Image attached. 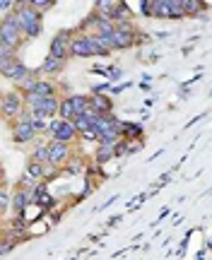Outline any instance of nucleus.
<instances>
[{"label":"nucleus","mask_w":212,"mask_h":260,"mask_svg":"<svg viewBox=\"0 0 212 260\" xmlns=\"http://www.w3.org/2000/svg\"><path fill=\"white\" fill-rule=\"evenodd\" d=\"M15 22L19 24V29L27 34V37H37L41 31V22L37 17V10L34 8H19L15 15Z\"/></svg>","instance_id":"nucleus-1"},{"label":"nucleus","mask_w":212,"mask_h":260,"mask_svg":"<svg viewBox=\"0 0 212 260\" xmlns=\"http://www.w3.org/2000/svg\"><path fill=\"white\" fill-rule=\"evenodd\" d=\"M70 51L75 56H94V53H104L106 46L102 44V39L97 37H82V39H75L70 41Z\"/></svg>","instance_id":"nucleus-2"},{"label":"nucleus","mask_w":212,"mask_h":260,"mask_svg":"<svg viewBox=\"0 0 212 260\" xmlns=\"http://www.w3.org/2000/svg\"><path fill=\"white\" fill-rule=\"evenodd\" d=\"M0 37H3V51L15 48L19 44V24L15 22V19H5V22H3Z\"/></svg>","instance_id":"nucleus-3"},{"label":"nucleus","mask_w":212,"mask_h":260,"mask_svg":"<svg viewBox=\"0 0 212 260\" xmlns=\"http://www.w3.org/2000/svg\"><path fill=\"white\" fill-rule=\"evenodd\" d=\"M29 106H32L34 116L39 118V116H46V113H55L58 102L53 96H29Z\"/></svg>","instance_id":"nucleus-4"},{"label":"nucleus","mask_w":212,"mask_h":260,"mask_svg":"<svg viewBox=\"0 0 212 260\" xmlns=\"http://www.w3.org/2000/svg\"><path fill=\"white\" fill-rule=\"evenodd\" d=\"M94 130L99 133V138H102L104 142H111V145H113V140H116V135H118V123L109 121L106 116H99V121H97Z\"/></svg>","instance_id":"nucleus-5"},{"label":"nucleus","mask_w":212,"mask_h":260,"mask_svg":"<svg viewBox=\"0 0 212 260\" xmlns=\"http://www.w3.org/2000/svg\"><path fill=\"white\" fill-rule=\"evenodd\" d=\"M89 109V104H87V99L84 96H73V99H68V102L60 106V113H63L65 118H77L80 113H84Z\"/></svg>","instance_id":"nucleus-6"},{"label":"nucleus","mask_w":212,"mask_h":260,"mask_svg":"<svg viewBox=\"0 0 212 260\" xmlns=\"http://www.w3.org/2000/svg\"><path fill=\"white\" fill-rule=\"evenodd\" d=\"M34 133H37V125H34V118H22L17 123V130H15V140L17 142H29V140L34 138Z\"/></svg>","instance_id":"nucleus-7"},{"label":"nucleus","mask_w":212,"mask_h":260,"mask_svg":"<svg viewBox=\"0 0 212 260\" xmlns=\"http://www.w3.org/2000/svg\"><path fill=\"white\" fill-rule=\"evenodd\" d=\"M51 130H53V135H55V142H65V140H70L75 135V123H53L51 125Z\"/></svg>","instance_id":"nucleus-8"},{"label":"nucleus","mask_w":212,"mask_h":260,"mask_svg":"<svg viewBox=\"0 0 212 260\" xmlns=\"http://www.w3.org/2000/svg\"><path fill=\"white\" fill-rule=\"evenodd\" d=\"M65 46H68V31H60V34L53 39V44H51V56L58 58V60H63L65 58Z\"/></svg>","instance_id":"nucleus-9"},{"label":"nucleus","mask_w":212,"mask_h":260,"mask_svg":"<svg viewBox=\"0 0 212 260\" xmlns=\"http://www.w3.org/2000/svg\"><path fill=\"white\" fill-rule=\"evenodd\" d=\"M27 89H29V96H51L53 94V87L48 82H29Z\"/></svg>","instance_id":"nucleus-10"},{"label":"nucleus","mask_w":212,"mask_h":260,"mask_svg":"<svg viewBox=\"0 0 212 260\" xmlns=\"http://www.w3.org/2000/svg\"><path fill=\"white\" fill-rule=\"evenodd\" d=\"M65 159V145L63 142H53L51 147H48V161H63Z\"/></svg>","instance_id":"nucleus-11"},{"label":"nucleus","mask_w":212,"mask_h":260,"mask_svg":"<svg viewBox=\"0 0 212 260\" xmlns=\"http://www.w3.org/2000/svg\"><path fill=\"white\" fill-rule=\"evenodd\" d=\"M3 109H5V113H8V116H15V113H19L22 104H19V99L15 96V94H8V96H5V106H3Z\"/></svg>","instance_id":"nucleus-12"},{"label":"nucleus","mask_w":212,"mask_h":260,"mask_svg":"<svg viewBox=\"0 0 212 260\" xmlns=\"http://www.w3.org/2000/svg\"><path fill=\"white\" fill-rule=\"evenodd\" d=\"M5 75H10V77H15V80H22V77H27V68L19 63H10V68L5 70Z\"/></svg>","instance_id":"nucleus-13"},{"label":"nucleus","mask_w":212,"mask_h":260,"mask_svg":"<svg viewBox=\"0 0 212 260\" xmlns=\"http://www.w3.org/2000/svg\"><path fill=\"white\" fill-rule=\"evenodd\" d=\"M92 111L97 113V116H99V113H106L109 111V102H106L104 96H97V99L92 102Z\"/></svg>","instance_id":"nucleus-14"},{"label":"nucleus","mask_w":212,"mask_h":260,"mask_svg":"<svg viewBox=\"0 0 212 260\" xmlns=\"http://www.w3.org/2000/svg\"><path fill=\"white\" fill-rule=\"evenodd\" d=\"M60 63H63V60H58V58L48 56L46 58V70H48V73H53V70H58V68H60Z\"/></svg>","instance_id":"nucleus-15"},{"label":"nucleus","mask_w":212,"mask_h":260,"mask_svg":"<svg viewBox=\"0 0 212 260\" xmlns=\"http://www.w3.org/2000/svg\"><path fill=\"white\" fill-rule=\"evenodd\" d=\"M39 176H41V169H39L37 161H32L27 169V178H39Z\"/></svg>","instance_id":"nucleus-16"},{"label":"nucleus","mask_w":212,"mask_h":260,"mask_svg":"<svg viewBox=\"0 0 212 260\" xmlns=\"http://www.w3.org/2000/svg\"><path fill=\"white\" fill-rule=\"evenodd\" d=\"M111 154H113V145H111V142H104V147L99 149V159H106V157H111Z\"/></svg>","instance_id":"nucleus-17"},{"label":"nucleus","mask_w":212,"mask_h":260,"mask_svg":"<svg viewBox=\"0 0 212 260\" xmlns=\"http://www.w3.org/2000/svg\"><path fill=\"white\" fill-rule=\"evenodd\" d=\"M51 5H53V3H46V0H34V3H32V8H37V10H48Z\"/></svg>","instance_id":"nucleus-18"},{"label":"nucleus","mask_w":212,"mask_h":260,"mask_svg":"<svg viewBox=\"0 0 212 260\" xmlns=\"http://www.w3.org/2000/svg\"><path fill=\"white\" fill-rule=\"evenodd\" d=\"M24 205H27V198L19 193L17 198H15V207H17V210H24Z\"/></svg>","instance_id":"nucleus-19"}]
</instances>
